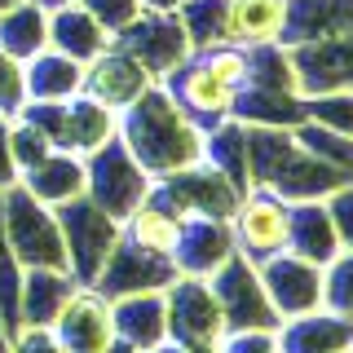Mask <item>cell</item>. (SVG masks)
Segmentation results:
<instances>
[{"mask_svg":"<svg viewBox=\"0 0 353 353\" xmlns=\"http://www.w3.org/2000/svg\"><path fill=\"white\" fill-rule=\"evenodd\" d=\"M0 49L14 62H31L40 49H49V14L31 0H14L0 9Z\"/></svg>","mask_w":353,"mask_h":353,"instance_id":"603a6c76","label":"cell"},{"mask_svg":"<svg viewBox=\"0 0 353 353\" xmlns=\"http://www.w3.org/2000/svg\"><path fill=\"white\" fill-rule=\"evenodd\" d=\"M80 5H84V9H88V14H93L97 22H102V31H106L110 40H115L119 31H124L128 22L141 14V5H137V0H80Z\"/></svg>","mask_w":353,"mask_h":353,"instance_id":"4316f807","label":"cell"},{"mask_svg":"<svg viewBox=\"0 0 353 353\" xmlns=\"http://www.w3.org/2000/svg\"><path fill=\"white\" fill-rule=\"evenodd\" d=\"M353 349V323L331 309L292 318L279 327V353H349Z\"/></svg>","mask_w":353,"mask_h":353,"instance_id":"2e32d148","label":"cell"},{"mask_svg":"<svg viewBox=\"0 0 353 353\" xmlns=\"http://www.w3.org/2000/svg\"><path fill=\"white\" fill-rule=\"evenodd\" d=\"M154 190V176L128 154V146L119 141V132L97 146L93 154H84V199L97 203L106 216L124 221L132 208H141Z\"/></svg>","mask_w":353,"mask_h":353,"instance_id":"3957f363","label":"cell"},{"mask_svg":"<svg viewBox=\"0 0 353 353\" xmlns=\"http://www.w3.org/2000/svg\"><path fill=\"white\" fill-rule=\"evenodd\" d=\"M327 212H331V225H336L340 248H353V181H340L336 190H331Z\"/></svg>","mask_w":353,"mask_h":353,"instance_id":"83f0119b","label":"cell"},{"mask_svg":"<svg viewBox=\"0 0 353 353\" xmlns=\"http://www.w3.org/2000/svg\"><path fill=\"white\" fill-rule=\"evenodd\" d=\"M115 44L141 62V71H146L154 84L168 80L176 66L190 62V53H194V44H190V36H185L181 18H176V14H150V9H141V14L115 36Z\"/></svg>","mask_w":353,"mask_h":353,"instance_id":"52a82bcc","label":"cell"},{"mask_svg":"<svg viewBox=\"0 0 353 353\" xmlns=\"http://www.w3.org/2000/svg\"><path fill=\"white\" fill-rule=\"evenodd\" d=\"M287 0H225V44L270 49L283 40Z\"/></svg>","mask_w":353,"mask_h":353,"instance_id":"5bb4252c","label":"cell"},{"mask_svg":"<svg viewBox=\"0 0 353 353\" xmlns=\"http://www.w3.org/2000/svg\"><path fill=\"white\" fill-rule=\"evenodd\" d=\"M9 353H62V345L49 327H22L14 336V345H9Z\"/></svg>","mask_w":353,"mask_h":353,"instance_id":"f1b7e54d","label":"cell"},{"mask_svg":"<svg viewBox=\"0 0 353 353\" xmlns=\"http://www.w3.org/2000/svg\"><path fill=\"white\" fill-rule=\"evenodd\" d=\"M18 185L31 190L40 203L62 208V203H71V199L84 194V159L71 154V150H53L49 159H40L31 172H22Z\"/></svg>","mask_w":353,"mask_h":353,"instance_id":"ffe728a7","label":"cell"},{"mask_svg":"<svg viewBox=\"0 0 353 353\" xmlns=\"http://www.w3.org/2000/svg\"><path fill=\"white\" fill-rule=\"evenodd\" d=\"M203 137L208 132L172 102L163 84H150L128 110H119V141L154 181L203 163Z\"/></svg>","mask_w":353,"mask_h":353,"instance_id":"6da1fadb","label":"cell"},{"mask_svg":"<svg viewBox=\"0 0 353 353\" xmlns=\"http://www.w3.org/2000/svg\"><path fill=\"white\" fill-rule=\"evenodd\" d=\"M234 256V239H230V225L216 216H185L181 225V243L172 252L176 274L185 279H212V274Z\"/></svg>","mask_w":353,"mask_h":353,"instance_id":"7c38bea8","label":"cell"},{"mask_svg":"<svg viewBox=\"0 0 353 353\" xmlns=\"http://www.w3.org/2000/svg\"><path fill=\"white\" fill-rule=\"evenodd\" d=\"M53 336L62 353H106L115 345V318H110V296L93 283H75L53 318Z\"/></svg>","mask_w":353,"mask_h":353,"instance_id":"9c48e42d","label":"cell"},{"mask_svg":"<svg viewBox=\"0 0 353 353\" xmlns=\"http://www.w3.org/2000/svg\"><path fill=\"white\" fill-rule=\"evenodd\" d=\"M287 252L314 261V265H327L336 261L340 252V239H336V225H331V212H327V199H301L292 203V230H287Z\"/></svg>","mask_w":353,"mask_h":353,"instance_id":"e0dca14e","label":"cell"},{"mask_svg":"<svg viewBox=\"0 0 353 353\" xmlns=\"http://www.w3.org/2000/svg\"><path fill=\"white\" fill-rule=\"evenodd\" d=\"M119 132V115L102 102H93L88 93L66 97V119H62V150L71 154H93L97 146H106Z\"/></svg>","mask_w":353,"mask_h":353,"instance_id":"d6986e66","label":"cell"},{"mask_svg":"<svg viewBox=\"0 0 353 353\" xmlns=\"http://www.w3.org/2000/svg\"><path fill=\"white\" fill-rule=\"evenodd\" d=\"M323 309L353 323V248L323 265Z\"/></svg>","mask_w":353,"mask_h":353,"instance_id":"d4e9b609","label":"cell"},{"mask_svg":"<svg viewBox=\"0 0 353 353\" xmlns=\"http://www.w3.org/2000/svg\"><path fill=\"white\" fill-rule=\"evenodd\" d=\"M0 243L18 261V270H66L71 274L58 212L49 203H40L31 190H22V185H9L5 199H0Z\"/></svg>","mask_w":353,"mask_h":353,"instance_id":"7a4b0ae2","label":"cell"},{"mask_svg":"<svg viewBox=\"0 0 353 353\" xmlns=\"http://www.w3.org/2000/svg\"><path fill=\"white\" fill-rule=\"evenodd\" d=\"M349 353H353V349H349Z\"/></svg>","mask_w":353,"mask_h":353,"instance_id":"836d02e7","label":"cell"},{"mask_svg":"<svg viewBox=\"0 0 353 353\" xmlns=\"http://www.w3.org/2000/svg\"><path fill=\"white\" fill-rule=\"evenodd\" d=\"M150 84L154 80L141 71V62L132 58V53H124L115 40H110L93 62H84V75H80V93H88L93 102L110 106L115 115H119V110H128Z\"/></svg>","mask_w":353,"mask_h":353,"instance_id":"30bf717a","label":"cell"},{"mask_svg":"<svg viewBox=\"0 0 353 353\" xmlns=\"http://www.w3.org/2000/svg\"><path fill=\"white\" fill-rule=\"evenodd\" d=\"M84 66L71 62L58 49H40L31 62H22V80H27V102H66L80 93Z\"/></svg>","mask_w":353,"mask_h":353,"instance_id":"44dd1931","label":"cell"},{"mask_svg":"<svg viewBox=\"0 0 353 353\" xmlns=\"http://www.w3.org/2000/svg\"><path fill=\"white\" fill-rule=\"evenodd\" d=\"M31 5H40L44 14H49V9H62V5H71V0H31Z\"/></svg>","mask_w":353,"mask_h":353,"instance_id":"1f68e13d","label":"cell"},{"mask_svg":"<svg viewBox=\"0 0 353 353\" xmlns=\"http://www.w3.org/2000/svg\"><path fill=\"white\" fill-rule=\"evenodd\" d=\"M110 318H115V340H124L141 353L168 340V301H163V292L110 296Z\"/></svg>","mask_w":353,"mask_h":353,"instance_id":"4fadbf2b","label":"cell"},{"mask_svg":"<svg viewBox=\"0 0 353 353\" xmlns=\"http://www.w3.org/2000/svg\"><path fill=\"white\" fill-rule=\"evenodd\" d=\"M256 279L270 309L279 314V323H292V318L323 309V265L296 256V252H279V256L261 261Z\"/></svg>","mask_w":353,"mask_h":353,"instance_id":"ba28073f","label":"cell"},{"mask_svg":"<svg viewBox=\"0 0 353 353\" xmlns=\"http://www.w3.org/2000/svg\"><path fill=\"white\" fill-rule=\"evenodd\" d=\"M181 225H185V216H176L168 203H159V199L150 194L141 208H132V212L119 221V239L132 243L137 252H150V256L172 261L176 243H181Z\"/></svg>","mask_w":353,"mask_h":353,"instance_id":"9a60e30c","label":"cell"},{"mask_svg":"<svg viewBox=\"0 0 353 353\" xmlns=\"http://www.w3.org/2000/svg\"><path fill=\"white\" fill-rule=\"evenodd\" d=\"M146 353H194V349H185V345H176V340H163V345H154Z\"/></svg>","mask_w":353,"mask_h":353,"instance_id":"4dcf8cb0","label":"cell"},{"mask_svg":"<svg viewBox=\"0 0 353 353\" xmlns=\"http://www.w3.org/2000/svg\"><path fill=\"white\" fill-rule=\"evenodd\" d=\"M163 88H168V97H172V102L181 106V110H185V115H190L203 132H212L216 124H225V119L234 115V102H239L234 88L221 84L216 75H208L194 58L176 66L168 80H163Z\"/></svg>","mask_w":353,"mask_h":353,"instance_id":"8fae6325","label":"cell"},{"mask_svg":"<svg viewBox=\"0 0 353 353\" xmlns=\"http://www.w3.org/2000/svg\"><path fill=\"white\" fill-rule=\"evenodd\" d=\"M225 225H230V239H234V252H239V256L252 261V265H261V261H270V256H279V252H287L292 203H287V199H279L274 190L252 185V190H243V194L234 199Z\"/></svg>","mask_w":353,"mask_h":353,"instance_id":"277c9868","label":"cell"},{"mask_svg":"<svg viewBox=\"0 0 353 353\" xmlns=\"http://www.w3.org/2000/svg\"><path fill=\"white\" fill-rule=\"evenodd\" d=\"M27 102V80H22V62H14L0 49V119H14Z\"/></svg>","mask_w":353,"mask_h":353,"instance_id":"484cf974","label":"cell"},{"mask_svg":"<svg viewBox=\"0 0 353 353\" xmlns=\"http://www.w3.org/2000/svg\"><path fill=\"white\" fill-rule=\"evenodd\" d=\"M163 301H168V340L194 349V353H216L225 340V314L221 301L212 296L208 279H176L163 287Z\"/></svg>","mask_w":353,"mask_h":353,"instance_id":"5b68a950","label":"cell"},{"mask_svg":"<svg viewBox=\"0 0 353 353\" xmlns=\"http://www.w3.org/2000/svg\"><path fill=\"white\" fill-rule=\"evenodd\" d=\"M75 279L66 270H22V292H18V305H22V327H53L62 301L71 296Z\"/></svg>","mask_w":353,"mask_h":353,"instance_id":"7402d4cb","label":"cell"},{"mask_svg":"<svg viewBox=\"0 0 353 353\" xmlns=\"http://www.w3.org/2000/svg\"><path fill=\"white\" fill-rule=\"evenodd\" d=\"M106 353H141V349H132V345H124V340H115V345H110Z\"/></svg>","mask_w":353,"mask_h":353,"instance_id":"d6a6232c","label":"cell"},{"mask_svg":"<svg viewBox=\"0 0 353 353\" xmlns=\"http://www.w3.org/2000/svg\"><path fill=\"white\" fill-rule=\"evenodd\" d=\"M62 225V243H66V265H71V279L75 283H97L106 256L115 252L119 243V221L106 216L97 203L88 199H71V203L53 208Z\"/></svg>","mask_w":353,"mask_h":353,"instance_id":"8992f818","label":"cell"},{"mask_svg":"<svg viewBox=\"0 0 353 353\" xmlns=\"http://www.w3.org/2000/svg\"><path fill=\"white\" fill-rule=\"evenodd\" d=\"M106 44H110V36L80 0H71V5H62V9H49V49H58L71 62L84 66V62H93Z\"/></svg>","mask_w":353,"mask_h":353,"instance_id":"ac0fdd59","label":"cell"},{"mask_svg":"<svg viewBox=\"0 0 353 353\" xmlns=\"http://www.w3.org/2000/svg\"><path fill=\"white\" fill-rule=\"evenodd\" d=\"M141 9H150V14H176L181 9V0H137Z\"/></svg>","mask_w":353,"mask_h":353,"instance_id":"f546056e","label":"cell"},{"mask_svg":"<svg viewBox=\"0 0 353 353\" xmlns=\"http://www.w3.org/2000/svg\"><path fill=\"white\" fill-rule=\"evenodd\" d=\"M190 58L203 66L208 75H216L221 84H230L239 93L243 84H248V71H252V49H239V44H208V49H194Z\"/></svg>","mask_w":353,"mask_h":353,"instance_id":"cb8c5ba5","label":"cell"}]
</instances>
